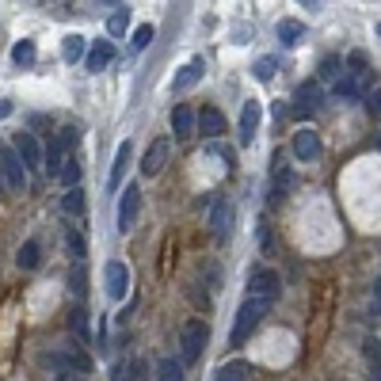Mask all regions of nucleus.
Returning a JSON list of instances; mask_svg holds the SVG:
<instances>
[{
  "instance_id": "f257e3e1",
  "label": "nucleus",
  "mask_w": 381,
  "mask_h": 381,
  "mask_svg": "<svg viewBox=\"0 0 381 381\" xmlns=\"http://www.w3.org/2000/svg\"><path fill=\"white\" fill-rule=\"evenodd\" d=\"M39 366L54 370L58 377H77V374H92V358L85 355V347H58V351H42Z\"/></svg>"
},
{
  "instance_id": "f03ea898",
  "label": "nucleus",
  "mask_w": 381,
  "mask_h": 381,
  "mask_svg": "<svg viewBox=\"0 0 381 381\" xmlns=\"http://www.w3.org/2000/svg\"><path fill=\"white\" fill-rule=\"evenodd\" d=\"M267 305H271V301H267V297H248V301H244V305H240V309H237L233 332H229V339H233L237 347H240V343H244L248 336H252V332H256V324L267 317Z\"/></svg>"
},
{
  "instance_id": "7ed1b4c3",
  "label": "nucleus",
  "mask_w": 381,
  "mask_h": 381,
  "mask_svg": "<svg viewBox=\"0 0 381 381\" xmlns=\"http://www.w3.org/2000/svg\"><path fill=\"white\" fill-rule=\"evenodd\" d=\"M210 343V324L206 320H187L180 332V351H183V362H199L202 351Z\"/></svg>"
},
{
  "instance_id": "20e7f679",
  "label": "nucleus",
  "mask_w": 381,
  "mask_h": 381,
  "mask_svg": "<svg viewBox=\"0 0 381 381\" xmlns=\"http://www.w3.org/2000/svg\"><path fill=\"white\" fill-rule=\"evenodd\" d=\"M0 175H4V183L12 191H23L27 187V164H23L20 149L4 145V142H0Z\"/></svg>"
},
{
  "instance_id": "39448f33",
  "label": "nucleus",
  "mask_w": 381,
  "mask_h": 381,
  "mask_svg": "<svg viewBox=\"0 0 381 381\" xmlns=\"http://www.w3.org/2000/svg\"><path fill=\"white\" fill-rule=\"evenodd\" d=\"M320 80H305V85H297V96H294V118H313L320 111Z\"/></svg>"
},
{
  "instance_id": "423d86ee",
  "label": "nucleus",
  "mask_w": 381,
  "mask_h": 381,
  "mask_svg": "<svg viewBox=\"0 0 381 381\" xmlns=\"http://www.w3.org/2000/svg\"><path fill=\"white\" fill-rule=\"evenodd\" d=\"M297 175L290 168V161H286V153H275V168H271V202H282L286 194L294 191Z\"/></svg>"
},
{
  "instance_id": "0eeeda50",
  "label": "nucleus",
  "mask_w": 381,
  "mask_h": 381,
  "mask_svg": "<svg viewBox=\"0 0 381 381\" xmlns=\"http://www.w3.org/2000/svg\"><path fill=\"white\" fill-rule=\"evenodd\" d=\"M248 294L252 297H267V301H275L278 294H282V278H278L271 267H256L252 275H248Z\"/></svg>"
},
{
  "instance_id": "6e6552de",
  "label": "nucleus",
  "mask_w": 381,
  "mask_h": 381,
  "mask_svg": "<svg viewBox=\"0 0 381 381\" xmlns=\"http://www.w3.org/2000/svg\"><path fill=\"white\" fill-rule=\"evenodd\" d=\"M104 282H107L111 301H123L126 290H130V267L123 263V259H111V263L104 267Z\"/></svg>"
},
{
  "instance_id": "1a4fd4ad",
  "label": "nucleus",
  "mask_w": 381,
  "mask_h": 381,
  "mask_svg": "<svg viewBox=\"0 0 381 381\" xmlns=\"http://www.w3.org/2000/svg\"><path fill=\"white\" fill-rule=\"evenodd\" d=\"M142 213V187H123V199H118V233H130Z\"/></svg>"
},
{
  "instance_id": "9d476101",
  "label": "nucleus",
  "mask_w": 381,
  "mask_h": 381,
  "mask_svg": "<svg viewBox=\"0 0 381 381\" xmlns=\"http://www.w3.org/2000/svg\"><path fill=\"white\" fill-rule=\"evenodd\" d=\"M168 156H172V142H168V137H156V142L149 145L145 161H142V175H145V180L161 175V172H164V164H168Z\"/></svg>"
},
{
  "instance_id": "9b49d317",
  "label": "nucleus",
  "mask_w": 381,
  "mask_h": 381,
  "mask_svg": "<svg viewBox=\"0 0 381 381\" xmlns=\"http://www.w3.org/2000/svg\"><path fill=\"white\" fill-rule=\"evenodd\" d=\"M111 61H115V42L111 39H96L88 46V54H85V69L88 73H104Z\"/></svg>"
},
{
  "instance_id": "f8f14e48",
  "label": "nucleus",
  "mask_w": 381,
  "mask_h": 381,
  "mask_svg": "<svg viewBox=\"0 0 381 381\" xmlns=\"http://www.w3.org/2000/svg\"><path fill=\"white\" fill-rule=\"evenodd\" d=\"M290 149H294V156H297V161H305V164L320 161V137L313 134V130H297V134H294V142H290Z\"/></svg>"
},
{
  "instance_id": "ddd939ff",
  "label": "nucleus",
  "mask_w": 381,
  "mask_h": 381,
  "mask_svg": "<svg viewBox=\"0 0 381 381\" xmlns=\"http://www.w3.org/2000/svg\"><path fill=\"white\" fill-rule=\"evenodd\" d=\"M15 149H20V156H23L27 172H31V168H42L46 149L39 145V137H35V134H15Z\"/></svg>"
},
{
  "instance_id": "4468645a",
  "label": "nucleus",
  "mask_w": 381,
  "mask_h": 381,
  "mask_svg": "<svg viewBox=\"0 0 381 381\" xmlns=\"http://www.w3.org/2000/svg\"><path fill=\"white\" fill-rule=\"evenodd\" d=\"M259 104L256 99H248L244 107H240V123H237V134H240V145H252V137H256V126H259Z\"/></svg>"
},
{
  "instance_id": "2eb2a0df",
  "label": "nucleus",
  "mask_w": 381,
  "mask_h": 381,
  "mask_svg": "<svg viewBox=\"0 0 381 381\" xmlns=\"http://www.w3.org/2000/svg\"><path fill=\"white\" fill-rule=\"evenodd\" d=\"M130 156H134V142H123L118 145V153H115V168H111V180H107V191L115 194V191H123V175L130 168Z\"/></svg>"
},
{
  "instance_id": "dca6fc26",
  "label": "nucleus",
  "mask_w": 381,
  "mask_h": 381,
  "mask_svg": "<svg viewBox=\"0 0 381 381\" xmlns=\"http://www.w3.org/2000/svg\"><path fill=\"white\" fill-rule=\"evenodd\" d=\"M202 73H206V65H202V58L187 61L180 73H175V80H172V92H187V88H194V85L202 80Z\"/></svg>"
},
{
  "instance_id": "f3484780",
  "label": "nucleus",
  "mask_w": 381,
  "mask_h": 381,
  "mask_svg": "<svg viewBox=\"0 0 381 381\" xmlns=\"http://www.w3.org/2000/svg\"><path fill=\"white\" fill-rule=\"evenodd\" d=\"M194 126H199V115H194V111H191L187 104H180V107L172 111V134L180 137V142L194 134Z\"/></svg>"
},
{
  "instance_id": "a211bd4d",
  "label": "nucleus",
  "mask_w": 381,
  "mask_h": 381,
  "mask_svg": "<svg viewBox=\"0 0 381 381\" xmlns=\"http://www.w3.org/2000/svg\"><path fill=\"white\" fill-rule=\"evenodd\" d=\"M199 130L210 137V142H213V137H221V134H225V115H221L218 107H202L199 111Z\"/></svg>"
},
{
  "instance_id": "6ab92c4d",
  "label": "nucleus",
  "mask_w": 381,
  "mask_h": 381,
  "mask_svg": "<svg viewBox=\"0 0 381 381\" xmlns=\"http://www.w3.org/2000/svg\"><path fill=\"white\" fill-rule=\"evenodd\" d=\"M61 210L69 213V218H85V213H88V199H85V191H80L77 183L61 194Z\"/></svg>"
},
{
  "instance_id": "aec40b11",
  "label": "nucleus",
  "mask_w": 381,
  "mask_h": 381,
  "mask_svg": "<svg viewBox=\"0 0 381 381\" xmlns=\"http://www.w3.org/2000/svg\"><path fill=\"white\" fill-rule=\"evenodd\" d=\"M229 218H233L229 202L218 199V202H213V210H210V229H213V237H225V233H229Z\"/></svg>"
},
{
  "instance_id": "412c9836",
  "label": "nucleus",
  "mask_w": 381,
  "mask_h": 381,
  "mask_svg": "<svg viewBox=\"0 0 381 381\" xmlns=\"http://www.w3.org/2000/svg\"><path fill=\"white\" fill-rule=\"evenodd\" d=\"M15 263L23 267V271H35V267L42 263V252H39V240H23V248L15 252Z\"/></svg>"
},
{
  "instance_id": "4be33fe9",
  "label": "nucleus",
  "mask_w": 381,
  "mask_h": 381,
  "mask_svg": "<svg viewBox=\"0 0 381 381\" xmlns=\"http://www.w3.org/2000/svg\"><path fill=\"white\" fill-rule=\"evenodd\" d=\"M61 164H65V142L58 137V142L46 145V161H42V168L50 172V175H61Z\"/></svg>"
},
{
  "instance_id": "5701e85b",
  "label": "nucleus",
  "mask_w": 381,
  "mask_h": 381,
  "mask_svg": "<svg viewBox=\"0 0 381 381\" xmlns=\"http://www.w3.org/2000/svg\"><path fill=\"white\" fill-rule=\"evenodd\" d=\"M301 39H305V23H297V20L278 23V42H282V46H297Z\"/></svg>"
},
{
  "instance_id": "b1692460",
  "label": "nucleus",
  "mask_w": 381,
  "mask_h": 381,
  "mask_svg": "<svg viewBox=\"0 0 381 381\" xmlns=\"http://www.w3.org/2000/svg\"><path fill=\"white\" fill-rule=\"evenodd\" d=\"M362 355H366V362H370V377L381 381V339L370 336L366 343H362Z\"/></svg>"
},
{
  "instance_id": "393cba45",
  "label": "nucleus",
  "mask_w": 381,
  "mask_h": 381,
  "mask_svg": "<svg viewBox=\"0 0 381 381\" xmlns=\"http://www.w3.org/2000/svg\"><path fill=\"white\" fill-rule=\"evenodd\" d=\"M248 374H252V366L237 358V362H225V366H221L213 377H218V381H240V377H248Z\"/></svg>"
},
{
  "instance_id": "a878e982",
  "label": "nucleus",
  "mask_w": 381,
  "mask_h": 381,
  "mask_svg": "<svg viewBox=\"0 0 381 381\" xmlns=\"http://www.w3.org/2000/svg\"><path fill=\"white\" fill-rule=\"evenodd\" d=\"M61 54H65V61H85V39H80V35H69V39H65V46H61Z\"/></svg>"
},
{
  "instance_id": "bb28decb",
  "label": "nucleus",
  "mask_w": 381,
  "mask_h": 381,
  "mask_svg": "<svg viewBox=\"0 0 381 381\" xmlns=\"http://www.w3.org/2000/svg\"><path fill=\"white\" fill-rule=\"evenodd\" d=\"M35 54H39V50H35V42H31V39H23V42H15V46H12V61H15V65H31V61H35Z\"/></svg>"
},
{
  "instance_id": "cd10ccee",
  "label": "nucleus",
  "mask_w": 381,
  "mask_h": 381,
  "mask_svg": "<svg viewBox=\"0 0 381 381\" xmlns=\"http://www.w3.org/2000/svg\"><path fill=\"white\" fill-rule=\"evenodd\" d=\"M69 328L77 339H88V313L85 309H69Z\"/></svg>"
},
{
  "instance_id": "c85d7f7f",
  "label": "nucleus",
  "mask_w": 381,
  "mask_h": 381,
  "mask_svg": "<svg viewBox=\"0 0 381 381\" xmlns=\"http://www.w3.org/2000/svg\"><path fill=\"white\" fill-rule=\"evenodd\" d=\"M69 290L77 297H85L88 282H85V267H80V259H73V271H69Z\"/></svg>"
},
{
  "instance_id": "c756f323",
  "label": "nucleus",
  "mask_w": 381,
  "mask_h": 381,
  "mask_svg": "<svg viewBox=\"0 0 381 381\" xmlns=\"http://www.w3.org/2000/svg\"><path fill=\"white\" fill-rule=\"evenodd\" d=\"M65 244H69V256L73 259H85L88 256V244H85V237H80L77 229H69V233H65Z\"/></svg>"
},
{
  "instance_id": "7c9ffc66",
  "label": "nucleus",
  "mask_w": 381,
  "mask_h": 381,
  "mask_svg": "<svg viewBox=\"0 0 381 381\" xmlns=\"http://www.w3.org/2000/svg\"><path fill=\"white\" fill-rule=\"evenodd\" d=\"M156 377H161V381H180V377H183V362L164 358L161 366H156Z\"/></svg>"
},
{
  "instance_id": "2f4dec72",
  "label": "nucleus",
  "mask_w": 381,
  "mask_h": 381,
  "mask_svg": "<svg viewBox=\"0 0 381 381\" xmlns=\"http://www.w3.org/2000/svg\"><path fill=\"white\" fill-rule=\"evenodd\" d=\"M61 183H65V187H73V183H80V161H73V156H65V164H61Z\"/></svg>"
},
{
  "instance_id": "473e14b6",
  "label": "nucleus",
  "mask_w": 381,
  "mask_h": 381,
  "mask_svg": "<svg viewBox=\"0 0 381 381\" xmlns=\"http://www.w3.org/2000/svg\"><path fill=\"white\" fill-rule=\"evenodd\" d=\"M252 69H256V77H259V80H271L275 73H278V61H275V58H256Z\"/></svg>"
},
{
  "instance_id": "72a5a7b5",
  "label": "nucleus",
  "mask_w": 381,
  "mask_h": 381,
  "mask_svg": "<svg viewBox=\"0 0 381 381\" xmlns=\"http://www.w3.org/2000/svg\"><path fill=\"white\" fill-rule=\"evenodd\" d=\"M153 35H156V27H153V23H142V27L134 31V50H145V46L153 42Z\"/></svg>"
},
{
  "instance_id": "f704fd0d",
  "label": "nucleus",
  "mask_w": 381,
  "mask_h": 381,
  "mask_svg": "<svg viewBox=\"0 0 381 381\" xmlns=\"http://www.w3.org/2000/svg\"><path fill=\"white\" fill-rule=\"evenodd\" d=\"M320 80H332V85H336L339 80V58H324L320 61Z\"/></svg>"
},
{
  "instance_id": "c9c22d12",
  "label": "nucleus",
  "mask_w": 381,
  "mask_h": 381,
  "mask_svg": "<svg viewBox=\"0 0 381 381\" xmlns=\"http://www.w3.org/2000/svg\"><path fill=\"white\" fill-rule=\"evenodd\" d=\"M107 31L115 35V39H118V35H126V8H118V12L107 20Z\"/></svg>"
},
{
  "instance_id": "e433bc0d",
  "label": "nucleus",
  "mask_w": 381,
  "mask_h": 381,
  "mask_svg": "<svg viewBox=\"0 0 381 381\" xmlns=\"http://www.w3.org/2000/svg\"><path fill=\"white\" fill-rule=\"evenodd\" d=\"M332 92H336V96L339 99H351V96H358V80H336V88H332Z\"/></svg>"
},
{
  "instance_id": "4c0bfd02",
  "label": "nucleus",
  "mask_w": 381,
  "mask_h": 381,
  "mask_svg": "<svg viewBox=\"0 0 381 381\" xmlns=\"http://www.w3.org/2000/svg\"><path fill=\"white\" fill-rule=\"evenodd\" d=\"M370 313H374V317H381V275L374 278V297H370Z\"/></svg>"
},
{
  "instance_id": "58836bf2",
  "label": "nucleus",
  "mask_w": 381,
  "mask_h": 381,
  "mask_svg": "<svg viewBox=\"0 0 381 381\" xmlns=\"http://www.w3.org/2000/svg\"><path fill=\"white\" fill-rule=\"evenodd\" d=\"M347 65H351V73H355V77H358V73L366 69V54H362V50H355V54H351V58H347Z\"/></svg>"
},
{
  "instance_id": "ea45409f",
  "label": "nucleus",
  "mask_w": 381,
  "mask_h": 381,
  "mask_svg": "<svg viewBox=\"0 0 381 381\" xmlns=\"http://www.w3.org/2000/svg\"><path fill=\"white\" fill-rule=\"evenodd\" d=\"M61 142H65V149H73V145H77V142H80L77 126H65V130H61Z\"/></svg>"
},
{
  "instance_id": "a19ab883",
  "label": "nucleus",
  "mask_w": 381,
  "mask_h": 381,
  "mask_svg": "<svg viewBox=\"0 0 381 381\" xmlns=\"http://www.w3.org/2000/svg\"><path fill=\"white\" fill-rule=\"evenodd\" d=\"M370 115H374V118H381V88L374 92V96H370Z\"/></svg>"
},
{
  "instance_id": "79ce46f5",
  "label": "nucleus",
  "mask_w": 381,
  "mask_h": 381,
  "mask_svg": "<svg viewBox=\"0 0 381 381\" xmlns=\"http://www.w3.org/2000/svg\"><path fill=\"white\" fill-rule=\"evenodd\" d=\"M210 153L225 156V164H233V149H225V145H210Z\"/></svg>"
},
{
  "instance_id": "37998d69",
  "label": "nucleus",
  "mask_w": 381,
  "mask_h": 381,
  "mask_svg": "<svg viewBox=\"0 0 381 381\" xmlns=\"http://www.w3.org/2000/svg\"><path fill=\"white\" fill-rule=\"evenodd\" d=\"M12 115V99H0V118H8Z\"/></svg>"
},
{
  "instance_id": "c03bdc74",
  "label": "nucleus",
  "mask_w": 381,
  "mask_h": 381,
  "mask_svg": "<svg viewBox=\"0 0 381 381\" xmlns=\"http://www.w3.org/2000/svg\"><path fill=\"white\" fill-rule=\"evenodd\" d=\"M305 4H309V8H320V0H305Z\"/></svg>"
},
{
  "instance_id": "a18cd8bd",
  "label": "nucleus",
  "mask_w": 381,
  "mask_h": 381,
  "mask_svg": "<svg viewBox=\"0 0 381 381\" xmlns=\"http://www.w3.org/2000/svg\"><path fill=\"white\" fill-rule=\"evenodd\" d=\"M374 31H377V39H381V23H377V27H374Z\"/></svg>"
},
{
  "instance_id": "49530a36",
  "label": "nucleus",
  "mask_w": 381,
  "mask_h": 381,
  "mask_svg": "<svg viewBox=\"0 0 381 381\" xmlns=\"http://www.w3.org/2000/svg\"><path fill=\"white\" fill-rule=\"evenodd\" d=\"M377 145H381V134H377Z\"/></svg>"
}]
</instances>
